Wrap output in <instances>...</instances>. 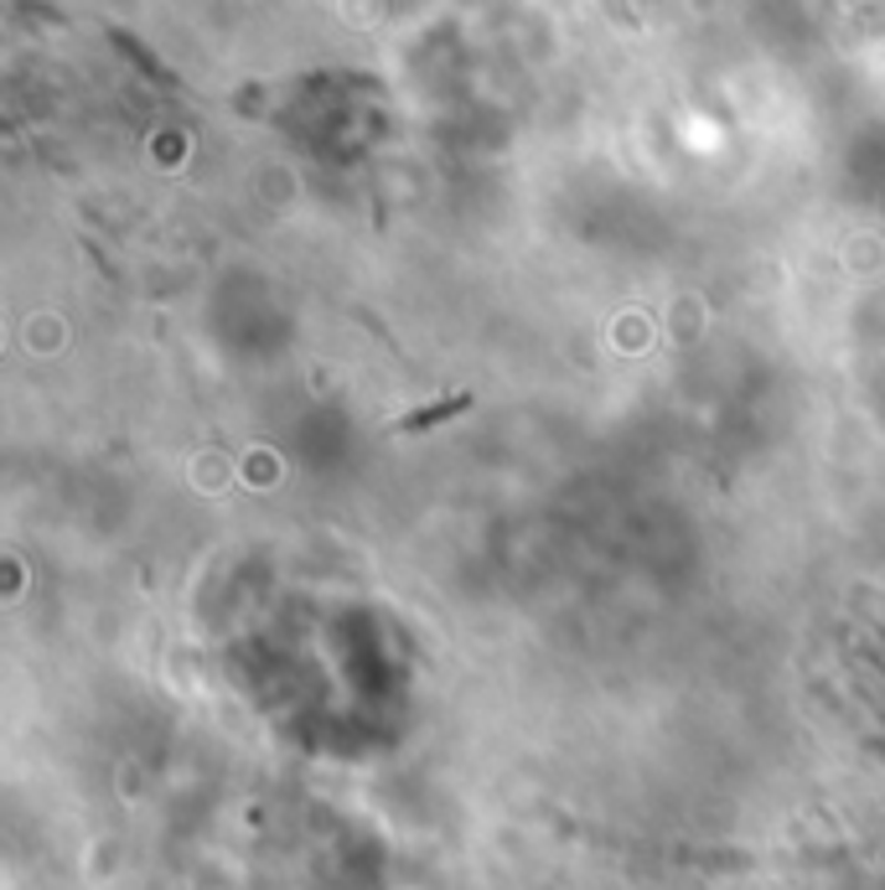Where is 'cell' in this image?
Segmentation results:
<instances>
[{"label": "cell", "mask_w": 885, "mask_h": 890, "mask_svg": "<svg viewBox=\"0 0 885 890\" xmlns=\"http://www.w3.org/2000/svg\"><path fill=\"white\" fill-rule=\"evenodd\" d=\"M461 410H472V394H445V399H435V404H425V410L404 414V420H399V430H404V435H414V430L441 425V420H451V414H461Z\"/></svg>", "instance_id": "1"}]
</instances>
